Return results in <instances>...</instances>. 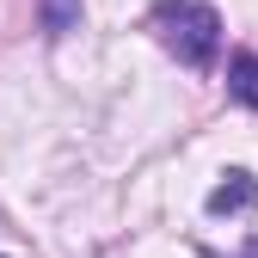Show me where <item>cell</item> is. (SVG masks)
<instances>
[{"label": "cell", "instance_id": "cell-5", "mask_svg": "<svg viewBox=\"0 0 258 258\" xmlns=\"http://www.w3.org/2000/svg\"><path fill=\"white\" fill-rule=\"evenodd\" d=\"M203 258H215V252H209V246H203ZM240 258H258V234H252V240H246V252H240Z\"/></svg>", "mask_w": 258, "mask_h": 258}, {"label": "cell", "instance_id": "cell-2", "mask_svg": "<svg viewBox=\"0 0 258 258\" xmlns=\"http://www.w3.org/2000/svg\"><path fill=\"white\" fill-rule=\"evenodd\" d=\"M203 209H209V215H252V209H258V172H246V166L221 172V184L203 197Z\"/></svg>", "mask_w": 258, "mask_h": 258}, {"label": "cell", "instance_id": "cell-1", "mask_svg": "<svg viewBox=\"0 0 258 258\" xmlns=\"http://www.w3.org/2000/svg\"><path fill=\"white\" fill-rule=\"evenodd\" d=\"M148 31L160 37L166 55L184 61V68H215V55H221V19L203 0H154Z\"/></svg>", "mask_w": 258, "mask_h": 258}, {"label": "cell", "instance_id": "cell-4", "mask_svg": "<svg viewBox=\"0 0 258 258\" xmlns=\"http://www.w3.org/2000/svg\"><path fill=\"white\" fill-rule=\"evenodd\" d=\"M37 25H43V37H68V31L80 25V0H43Z\"/></svg>", "mask_w": 258, "mask_h": 258}, {"label": "cell", "instance_id": "cell-3", "mask_svg": "<svg viewBox=\"0 0 258 258\" xmlns=\"http://www.w3.org/2000/svg\"><path fill=\"white\" fill-rule=\"evenodd\" d=\"M228 99L258 111V49H234L228 55Z\"/></svg>", "mask_w": 258, "mask_h": 258}]
</instances>
